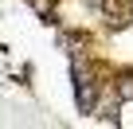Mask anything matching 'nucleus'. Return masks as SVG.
I'll list each match as a JSON object with an SVG mask.
<instances>
[{
	"label": "nucleus",
	"mask_w": 133,
	"mask_h": 129,
	"mask_svg": "<svg viewBox=\"0 0 133 129\" xmlns=\"http://www.w3.org/2000/svg\"><path fill=\"white\" fill-rule=\"evenodd\" d=\"M117 94H121V98H133V78H121V82H117Z\"/></svg>",
	"instance_id": "f257e3e1"
}]
</instances>
